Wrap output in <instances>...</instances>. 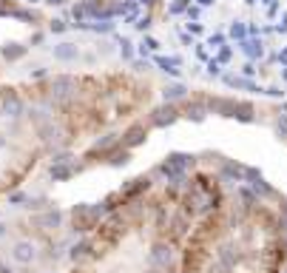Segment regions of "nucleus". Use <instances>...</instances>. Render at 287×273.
<instances>
[{
    "label": "nucleus",
    "mask_w": 287,
    "mask_h": 273,
    "mask_svg": "<svg viewBox=\"0 0 287 273\" xmlns=\"http://www.w3.org/2000/svg\"><path fill=\"white\" fill-rule=\"evenodd\" d=\"M46 23H49V32H52V35H66V32H69V20L66 18H52V20H46Z\"/></svg>",
    "instance_id": "8"
},
{
    "label": "nucleus",
    "mask_w": 287,
    "mask_h": 273,
    "mask_svg": "<svg viewBox=\"0 0 287 273\" xmlns=\"http://www.w3.org/2000/svg\"><path fill=\"white\" fill-rule=\"evenodd\" d=\"M6 236H9V228H6V222L0 219V239H6Z\"/></svg>",
    "instance_id": "14"
},
{
    "label": "nucleus",
    "mask_w": 287,
    "mask_h": 273,
    "mask_svg": "<svg viewBox=\"0 0 287 273\" xmlns=\"http://www.w3.org/2000/svg\"><path fill=\"white\" fill-rule=\"evenodd\" d=\"M6 145H9V134L0 131V148H6Z\"/></svg>",
    "instance_id": "13"
},
{
    "label": "nucleus",
    "mask_w": 287,
    "mask_h": 273,
    "mask_svg": "<svg viewBox=\"0 0 287 273\" xmlns=\"http://www.w3.org/2000/svg\"><path fill=\"white\" fill-rule=\"evenodd\" d=\"M9 259L15 264H20V267H32V264L40 259V250H37V245L32 239H18L9 250Z\"/></svg>",
    "instance_id": "2"
},
{
    "label": "nucleus",
    "mask_w": 287,
    "mask_h": 273,
    "mask_svg": "<svg viewBox=\"0 0 287 273\" xmlns=\"http://www.w3.org/2000/svg\"><path fill=\"white\" fill-rule=\"evenodd\" d=\"M23 6H37V3H43V0H20Z\"/></svg>",
    "instance_id": "15"
},
{
    "label": "nucleus",
    "mask_w": 287,
    "mask_h": 273,
    "mask_svg": "<svg viewBox=\"0 0 287 273\" xmlns=\"http://www.w3.org/2000/svg\"><path fill=\"white\" fill-rule=\"evenodd\" d=\"M29 49H32L29 43L6 40V43H0V60L6 63V66H15V63H20V60H23V57L29 54Z\"/></svg>",
    "instance_id": "5"
},
{
    "label": "nucleus",
    "mask_w": 287,
    "mask_h": 273,
    "mask_svg": "<svg viewBox=\"0 0 287 273\" xmlns=\"http://www.w3.org/2000/svg\"><path fill=\"white\" fill-rule=\"evenodd\" d=\"M174 26L205 23L202 43L191 49L196 69L233 91L287 97V0H159Z\"/></svg>",
    "instance_id": "1"
},
{
    "label": "nucleus",
    "mask_w": 287,
    "mask_h": 273,
    "mask_svg": "<svg viewBox=\"0 0 287 273\" xmlns=\"http://www.w3.org/2000/svg\"><path fill=\"white\" fill-rule=\"evenodd\" d=\"M52 57L57 63H77V60H83V52H80L77 43H71V40H60L57 46H52Z\"/></svg>",
    "instance_id": "6"
},
{
    "label": "nucleus",
    "mask_w": 287,
    "mask_h": 273,
    "mask_svg": "<svg viewBox=\"0 0 287 273\" xmlns=\"http://www.w3.org/2000/svg\"><path fill=\"white\" fill-rule=\"evenodd\" d=\"M9 205H12V208H26V205H29V194H26V191H12V194H9Z\"/></svg>",
    "instance_id": "9"
},
{
    "label": "nucleus",
    "mask_w": 287,
    "mask_h": 273,
    "mask_svg": "<svg viewBox=\"0 0 287 273\" xmlns=\"http://www.w3.org/2000/svg\"><path fill=\"white\" fill-rule=\"evenodd\" d=\"M69 0H43V6H52V9H66Z\"/></svg>",
    "instance_id": "11"
},
{
    "label": "nucleus",
    "mask_w": 287,
    "mask_h": 273,
    "mask_svg": "<svg viewBox=\"0 0 287 273\" xmlns=\"http://www.w3.org/2000/svg\"><path fill=\"white\" fill-rule=\"evenodd\" d=\"M0 273H15V262H6V259H0Z\"/></svg>",
    "instance_id": "12"
},
{
    "label": "nucleus",
    "mask_w": 287,
    "mask_h": 273,
    "mask_svg": "<svg viewBox=\"0 0 287 273\" xmlns=\"http://www.w3.org/2000/svg\"><path fill=\"white\" fill-rule=\"evenodd\" d=\"M32 222H35L40 230H46V233H57V230L63 228V222H66V213H63L60 208H46V211H37L35 216H32Z\"/></svg>",
    "instance_id": "4"
},
{
    "label": "nucleus",
    "mask_w": 287,
    "mask_h": 273,
    "mask_svg": "<svg viewBox=\"0 0 287 273\" xmlns=\"http://www.w3.org/2000/svg\"><path fill=\"white\" fill-rule=\"evenodd\" d=\"M40 43H46V32H35L29 37V46H40Z\"/></svg>",
    "instance_id": "10"
},
{
    "label": "nucleus",
    "mask_w": 287,
    "mask_h": 273,
    "mask_svg": "<svg viewBox=\"0 0 287 273\" xmlns=\"http://www.w3.org/2000/svg\"><path fill=\"white\" fill-rule=\"evenodd\" d=\"M69 18L74 20V26H83V23H88V12H86V0H77L74 6H71Z\"/></svg>",
    "instance_id": "7"
},
{
    "label": "nucleus",
    "mask_w": 287,
    "mask_h": 273,
    "mask_svg": "<svg viewBox=\"0 0 287 273\" xmlns=\"http://www.w3.org/2000/svg\"><path fill=\"white\" fill-rule=\"evenodd\" d=\"M86 159H71V162H52L49 165V176H52V182H71L77 174L86 171Z\"/></svg>",
    "instance_id": "3"
}]
</instances>
